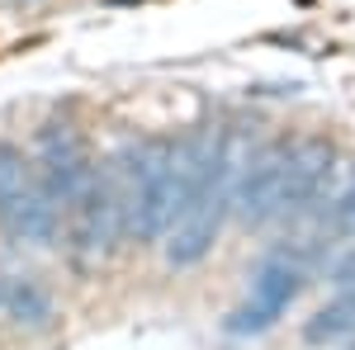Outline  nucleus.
I'll list each match as a JSON object with an SVG mask.
<instances>
[{
	"label": "nucleus",
	"instance_id": "obj_1",
	"mask_svg": "<svg viewBox=\"0 0 355 350\" xmlns=\"http://www.w3.org/2000/svg\"><path fill=\"white\" fill-rule=\"evenodd\" d=\"M119 166L123 180V199H128V232L142 242H162L171 218L180 213L185 199V180H180V142H142L128 147Z\"/></svg>",
	"mask_w": 355,
	"mask_h": 350
},
{
	"label": "nucleus",
	"instance_id": "obj_2",
	"mask_svg": "<svg viewBox=\"0 0 355 350\" xmlns=\"http://www.w3.org/2000/svg\"><path fill=\"white\" fill-rule=\"evenodd\" d=\"M67 209H71V246H76V256L85 265L105 261L114 251V242L128 232V199H123L119 166L114 170H95Z\"/></svg>",
	"mask_w": 355,
	"mask_h": 350
},
{
	"label": "nucleus",
	"instance_id": "obj_3",
	"mask_svg": "<svg viewBox=\"0 0 355 350\" xmlns=\"http://www.w3.org/2000/svg\"><path fill=\"white\" fill-rule=\"evenodd\" d=\"M289 137L256 142L246 157L237 189H232V209L246 227H266L275 218H284V170H289Z\"/></svg>",
	"mask_w": 355,
	"mask_h": 350
},
{
	"label": "nucleus",
	"instance_id": "obj_4",
	"mask_svg": "<svg viewBox=\"0 0 355 350\" xmlns=\"http://www.w3.org/2000/svg\"><path fill=\"white\" fill-rule=\"evenodd\" d=\"M299 284H303V270L299 261H289V256H266L256 274H251V289H246L242 308L227 317V331L232 336H261V331H270L284 313H289V303L299 298Z\"/></svg>",
	"mask_w": 355,
	"mask_h": 350
},
{
	"label": "nucleus",
	"instance_id": "obj_5",
	"mask_svg": "<svg viewBox=\"0 0 355 350\" xmlns=\"http://www.w3.org/2000/svg\"><path fill=\"white\" fill-rule=\"evenodd\" d=\"M38 175H43V185L53 189L62 204H71L81 194V185L95 175V161L85 152V137L71 123H48L38 133Z\"/></svg>",
	"mask_w": 355,
	"mask_h": 350
},
{
	"label": "nucleus",
	"instance_id": "obj_6",
	"mask_svg": "<svg viewBox=\"0 0 355 350\" xmlns=\"http://www.w3.org/2000/svg\"><path fill=\"white\" fill-rule=\"evenodd\" d=\"M331 170H336V147L327 137H303L289 147V170H284V213H303L322 199Z\"/></svg>",
	"mask_w": 355,
	"mask_h": 350
},
{
	"label": "nucleus",
	"instance_id": "obj_7",
	"mask_svg": "<svg viewBox=\"0 0 355 350\" xmlns=\"http://www.w3.org/2000/svg\"><path fill=\"white\" fill-rule=\"evenodd\" d=\"M351 336H355V284H341V294L303 322V341L308 346H341Z\"/></svg>",
	"mask_w": 355,
	"mask_h": 350
},
{
	"label": "nucleus",
	"instance_id": "obj_8",
	"mask_svg": "<svg viewBox=\"0 0 355 350\" xmlns=\"http://www.w3.org/2000/svg\"><path fill=\"white\" fill-rule=\"evenodd\" d=\"M33 180H38V170L24 161V152H19V147H0V213H5Z\"/></svg>",
	"mask_w": 355,
	"mask_h": 350
},
{
	"label": "nucleus",
	"instance_id": "obj_9",
	"mask_svg": "<svg viewBox=\"0 0 355 350\" xmlns=\"http://www.w3.org/2000/svg\"><path fill=\"white\" fill-rule=\"evenodd\" d=\"M5 308L15 313V322H28V326H43L48 317H53L48 294H43L38 284H28V279H19L15 289H5Z\"/></svg>",
	"mask_w": 355,
	"mask_h": 350
},
{
	"label": "nucleus",
	"instance_id": "obj_10",
	"mask_svg": "<svg viewBox=\"0 0 355 350\" xmlns=\"http://www.w3.org/2000/svg\"><path fill=\"white\" fill-rule=\"evenodd\" d=\"M327 222L336 227V232L355 237V175L336 189V199H331V209H327Z\"/></svg>",
	"mask_w": 355,
	"mask_h": 350
},
{
	"label": "nucleus",
	"instance_id": "obj_11",
	"mask_svg": "<svg viewBox=\"0 0 355 350\" xmlns=\"http://www.w3.org/2000/svg\"><path fill=\"white\" fill-rule=\"evenodd\" d=\"M331 279H336V289H341V284H355V242L346 246V256L331 265Z\"/></svg>",
	"mask_w": 355,
	"mask_h": 350
},
{
	"label": "nucleus",
	"instance_id": "obj_12",
	"mask_svg": "<svg viewBox=\"0 0 355 350\" xmlns=\"http://www.w3.org/2000/svg\"><path fill=\"white\" fill-rule=\"evenodd\" d=\"M0 308H5V279H0Z\"/></svg>",
	"mask_w": 355,
	"mask_h": 350
},
{
	"label": "nucleus",
	"instance_id": "obj_13",
	"mask_svg": "<svg viewBox=\"0 0 355 350\" xmlns=\"http://www.w3.org/2000/svg\"><path fill=\"white\" fill-rule=\"evenodd\" d=\"M346 350H355V336H351V346H346Z\"/></svg>",
	"mask_w": 355,
	"mask_h": 350
}]
</instances>
